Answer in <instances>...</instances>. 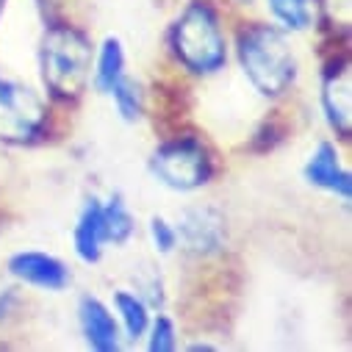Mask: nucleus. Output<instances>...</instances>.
I'll return each mask as SVG.
<instances>
[{"label": "nucleus", "instance_id": "1", "mask_svg": "<svg viewBox=\"0 0 352 352\" xmlns=\"http://www.w3.org/2000/svg\"><path fill=\"white\" fill-rule=\"evenodd\" d=\"M239 61L244 75L263 98H280L297 78V61L286 36L272 28L250 23L239 31Z\"/></svg>", "mask_w": 352, "mask_h": 352}, {"label": "nucleus", "instance_id": "6", "mask_svg": "<svg viewBox=\"0 0 352 352\" xmlns=\"http://www.w3.org/2000/svg\"><path fill=\"white\" fill-rule=\"evenodd\" d=\"M175 230H178V239L184 241V247L197 258H211V255L222 252L225 241H228L225 217L211 206L186 208Z\"/></svg>", "mask_w": 352, "mask_h": 352}, {"label": "nucleus", "instance_id": "21", "mask_svg": "<svg viewBox=\"0 0 352 352\" xmlns=\"http://www.w3.org/2000/svg\"><path fill=\"white\" fill-rule=\"evenodd\" d=\"M14 305H17V294H14V289H3V292H0V319H6V316L12 314Z\"/></svg>", "mask_w": 352, "mask_h": 352}, {"label": "nucleus", "instance_id": "4", "mask_svg": "<svg viewBox=\"0 0 352 352\" xmlns=\"http://www.w3.org/2000/svg\"><path fill=\"white\" fill-rule=\"evenodd\" d=\"M153 175L175 192H192L211 181L214 158L208 147L195 136H169L150 158Z\"/></svg>", "mask_w": 352, "mask_h": 352}, {"label": "nucleus", "instance_id": "9", "mask_svg": "<svg viewBox=\"0 0 352 352\" xmlns=\"http://www.w3.org/2000/svg\"><path fill=\"white\" fill-rule=\"evenodd\" d=\"M9 272L28 283V286H36V289H45V292H61L67 289V283L72 280L67 263L58 261L56 255H47V252H17L9 258Z\"/></svg>", "mask_w": 352, "mask_h": 352}, {"label": "nucleus", "instance_id": "3", "mask_svg": "<svg viewBox=\"0 0 352 352\" xmlns=\"http://www.w3.org/2000/svg\"><path fill=\"white\" fill-rule=\"evenodd\" d=\"M172 50L178 61L195 75H211L225 67L228 47L217 12L208 3H189L169 31Z\"/></svg>", "mask_w": 352, "mask_h": 352}, {"label": "nucleus", "instance_id": "10", "mask_svg": "<svg viewBox=\"0 0 352 352\" xmlns=\"http://www.w3.org/2000/svg\"><path fill=\"white\" fill-rule=\"evenodd\" d=\"M305 181L316 189L338 195L341 200H349V192H352L349 172L341 166V158H338V153L330 142H322L311 153V158L305 164Z\"/></svg>", "mask_w": 352, "mask_h": 352}, {"label": "nucleus", "instance_id": "18", "mask_svg": "<svg viewBox=\"0 0 352 352\" xmlns=\"http://www.w3.org/2000/svg\"><path fill=\"white\" fill-rule=\"evenodd\" d=\"M111 98H114V103H117V111H120V117L125 120V122H136V120H142V114H144V92H142V86L136 83V80H131V78H120L117 83H114V89L109 92Z\"/></svg>", "mask_w": 352, "mask_h": 352}, {"label": "nucleus", "instance_id": "7", "mask_svg": "<svg viewBox=\"0 0 352 352\" xmlns=\"http://www.w3.org/2000/svg\"><path fill=\"white\" fill-rule=\"evenodd\" d=\"M144 106H150L155 131L164 133V139L178 136L192 114V95L186 83L175 78H161L150 86V95H144Z\"/></svg>", "mask_w": 352, "mask_h": 352}, {"label": "nucleus", "instance_id": "13", "mask_svg": "<svg viewBox=\"0 0 352 352\" xmlns=\"http://www.w3.org/2000/svg\"><path fill=\"white\" fill-rule=\"evenodd\" d=\"M95 69V86L100 92H111L114 83L125 75V53H122V45L120 39L109 36L103 45H100V53H98V64L92 67Z\"/></svg>", "mask_w": 352, "mask_h": 352}, {"label": "nucleus", "instance_id": "2", "mask_svg": "<svg viewBox=\"0 0 352 352\" xmlns=\"http://www.w3.org/2000/svg\"><path fill=\"white\" fill-rule=\"evenodd\" d=\"M92 42L67 23H56L45 31L39 64L45 86L58 100L80 98L86 80L92 78Z\"/></svg>", "mask_w": 352, "mask_h": 352}, {"label": "nucleus", "instance_id": "11", "mask_svg": "<svg viewBox=\"0 0 352 352\" xmlns=\"http://www.w3.org/2000/svg\"><path fill=\"white\" fill-rule=\"evenodd\" d=\"M78 322L80 333L92 349L98 352H114L120 349V327L114 314L95 297H83L78 305Z\"/></svg>", "mask_w": 352, "mask_h": 352}, {"label": "nucleus", "instance_id": "15", "mask_svg": "<svg viewBox=\"0 0 352 352\" xmlns=\"http://www.w3.org/2000/svg\"><path fill=\"white\" fill-rule=\"evenodd\" d=\"M114 308L125 324V333L131 341L142 338L147 333V324H150V314H147V302L131 292H117L114 294Z\"/></svg>", "mask_w": 352, "mask_h": 352}, {"label": "nucleus", "instance_id": "12", "mask_svg": "<svg viewBox=\"0 0 352 352\" xmlns=\"http://www.w3.org/2000/svg\"><path fill=\"white\" fill-rule=\"evenodd\" d=\"M72 239H75V252L80 261H86V263L100 261L103 244H106V225H103V203L98 197L86 200Z\"/></svg>", "mask_w": 352, "mask_h": 352}, {"label": "nucleus", "instance_id": "14", "mask_svg": "<svg viewBox=\"0 0 352 352\" xmlns=\"http://www.w3.org/2000/svg\"><path fill=\"white\" fill-rule=\"evenodd\" d=\"M289 133H292V122L283 117V111H272L267 120H263V122L255 128V133H252L247 150L255 153V155L272 153V150H278V147L289 139Z\"/></svg>", "mask_w": 352, "mask_h": 352}, {"label": "nucleus", "instance_id": "17", "mask_svg": "<svg viewBox=\"0 0 352 352\" xmlns=\"http://www.w3.org/2000/svg\"><path fill=\"white\" fill-rule=\"evenodd\" d=\"M267 6L286 31H305L314 23V0H267Z\"/></svg>", "mask_w": 352, "mask_h": 352}, {"label": "nucleus", "instance_id": "22", "mask_svg": "<svg viewBox=\"0 0 352 352\" xmlns=\"http://www.w3.org/2000/svg\"><path fill=\"white\" fill-rule=\"evenodd\" d=\"M189 349H214V344H208V341H197V344H192Z\"/></svg>", "mask_w": 352, "mask_h": 352}, {"label": "nucleus", "instance_id": "19", "mask_svg": "<svg viewBox=\"0 0 352 352\" xmlns=\"http://www.w3.org/2000/svg\"><path fill=\"white\" fill-rule=\"evenodd\" d=\"M147 327H150V344L147 346L153 352H169V349L178 346V338H175V324H172L169 316H158Z\"/></svg>", "mask_w": 352, "mask_h": 352}, {"label": "nucleus", "instance_id": "23", "mask_svg": "<svg viewBox=\"0 0 352 352\" xmlns=\"http://www.w3.org/2000/svg\"><path fill=\"white\" fill-rule=\"evenodd\" d=\"M3 6H6V0H0V12H3Z\"/></svg>", "mask_w": 352, "mask_h": 352}, {"label": "nucleus", "instance_id": "8", "mask_svg": "<svg viewBox=\"0 0 352 352\" xmlns=\"http://www.w3.org/2000/svg\"><path fill=\"white\" fill-rule=\"evenodd\" d=\"M322 106L330 128L341 139H349V61L344 50H333V56L324 64Z\"/></svg>", "mask_w": 352, "mask_h": 352}, {"label": "nucleus", "instance_id": "20", "mask_svg": "<svg viewBox=\"0 0 352 352\" xmlns=\"http://www.w3.org/2000/svg\"><path fill=\"white\" fill-rule=\"evenodd\" d=\"M150 239H153V247H155L161 255H166V252L175 250V244H178V230H175L166 219L153 217V219H150Z\"/></svg>", "mask_w": 352, "mask_h": 352}, {"label": "nucleus", "instance_id": "5", "mask_svg": "<svg viewBox=\"0 0 352 352\" xmlns=\"http://www.w3.org/2000/svg\"><path fill=\"white\" fill-rule=\"evenodd\" d=\"M47 109L31 86L0 78V142L25 144L45 128Z\"/></svg>", "mask_w": 352, "mask_h": 352}, {"label": "nucleus", "instance_id": "16", "mask_svg": "<svg viewBox=\"0 0 352 352\" xmlns=\"http://www.w3.org/2000/svg\"><path fill=\"white\" fill-rule=\"evenodd\" d=\"M103 225H106V241H114V244H125L133 230H136V219L133 214L128 211L125 200L120 195H114L106 206H103Z\"/></svg>", "mask_w": 352, "mask_h": 352}]
</instances>
